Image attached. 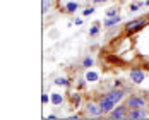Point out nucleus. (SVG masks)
<instances>
[{
    "mask_svg": "<svg viewBox=\"0 0 149 120\" xmlns=\"http://www.w3.org/2000/svg\"><path fill=\"white\" fill-rule=\"evenodd\" d=\"M46 9H48V3H46V2H45V3H43V14H45V12H46Z\"/></svg>",
    "mask_w": 149,
    "mask_h": 120,
    "instance_id": "nucleus-21",
    "label": "nucleus"
},
{
    "mask_svg": "<svg viewBox=\"0 0 149 120\" xmlns=\"http://www.w3.org/2000/svg\"><path fill=\"white\" fill-rule=\"evenodd\" d=\"M98 31H100V27H98V26H93V27H91V31H89V34H91V36H96V34H98Z\"/></svg>",
    "mask_w": 149,
    "mask_h": 120,
    "instance_id": "nucleus-17",
    "label": "nucleus"
},
{
    "mask_svg": "<svg viewBox=\"0 0 149 120\" xmlns=\"http://www.w3.org/2000/svg\"><path fill=\"white\" fill-rule=\"evenodd\" d=\"M100 107H101V110H103V113H106V112H112L113 110V107H115V103L105 95L101 100H100Z\"/></svg>",
    "mask_w": 149,
    "mask_h": 120,
    "instance_id": "nucleus-3",
    "label": "nucleus"
},
{
    "mask_svg": "<svg viewBox=\"0 0 149 120\" xmlns=\"http://www.w3.org/2000/svg\"><path fill=\"white\" fill-rule=\"evenodd\" d=\"M70 100H72V103H76V105H79V101H81L79 95H72V96H70Z\"/></svg>",
    "mask_w": 149,
    "mask_h": 120,
    "instance_id": "nucleus-18",
    "label": "nucleus"
},
{
    "mask_svg": "<svg viewBox=\"0 0 149 120\" xmlns=\"http://www.w3.org/2000/svg\"><path fill=\"white\" fill-rule=\"evenodd\" d=\"M127 117L129 119H148V113L144 110H141V108H132Z\"/></svg>",
    "mask_w": 149,
    "mask_h": 120,
    "instance_id": "nucleus-7",
    "label": "nucleus"
},
{
    "mask_svg": "<svg viewBox=\"0 0 149 120\" xmlns=\"http://www.w3.org/2000/svg\"><path fill=\"white\" fill-rule=\"evenodd\" d=\"M55 84H58V86H69V81L65 77H58V79H55Z\"/></svg>",
    "mask_w": 149,
    "mask_h": 120,
    "instance_id": "nucleus-13",
    "label": "nucleus"
},
{
    "mask_svg": "<svg viewBox=\"0 0 149 120\" xmlns=\"http://www.w3.org/2000/svg\"><path fill=\"white\" fill-rule=\"evenodd\" d=\"M127 107H129L130 110H132V108H142V107H144V100L139 98V96H132V98H129Z\"/></svg>",
    "mask_w": 149,
    "mask_h": 120,
    "instance_id": "nucleus-4",
    "label": "nucleus"
},
{
    "mask_svg": "<svg viewBox=\"0 0 149 120\" xmlns=\"http://www.w3.org/2000/svg\"><path fill=\"white\" fill-rule=\"evenodd\" d=\"M122 19H120V15H113V17H106V21L103 22V26L105 27H112V26H117L118 22H120Z\"/></svg>",
    "mask_w": 149,
    "mask_h": 120,
    "instance_id": "nucleus-9",
    "label": "nucleus"
},
{
    "mask_svg": "<svg viewBox=\"0 0 149 120\" xmlns=\"http://www.w3.org/2000/svg\"><path fill=\"white\" fill-rule=\"evenodd\" d=\"M144 5H149V0H146V2H144Z\"/></svg>",
    "mask_w": 149,
    "mask_h": 120,
    "instance_id": "nucleus-23",
    "label": "nucleus"
},
{
    "mask_svg": "<svg viewBox=\"0 0 149 120\" xmlns=\"http://www.w3.org/2000/svg\"><path fill=\"white\" fill-rule=\"evenodd\" d=\"M106 96H108L113 103H118V101H122V98H124V91H122V89H113V91H110Z\"/></svg>",
    "mask_w": 149,
    "mask_h": 120,
    "instance_id": "nucleus-6",
    "label": "nucleus"
},
{
    "mask_svg": "<svg viewBox=\"0 0 149 120\" xmlns=\"http://www.w3.org/2000/svg\"><path fill=\"white\" fill-rule=\"evenodd\" d=\"M144 26H146V21L144 19H136V21H130L125 29H127V33H136V31L142 29Z\"/></svg>",
    "mask_w": 149,
    "mask_h": 120,
    "instance_id": "nucleus-1",
    "label": "nucleus"
},
{
    "mask_svg": "<svg viewBox=\"0 0 149 120\" xmlns=\"http://www.w3.org/2000/svg\"><path fill=\"white\" fill-rule=\"evenodd\" d=\"M141 5H144V2H137V3H132V5H130V10H132V12H136V10H137V9L141 7Z\"/></svg>",
    "mask_w": 149,
    "mask_h": 120,
    "instance_id": "nucleus-15",
    "label": "nucleus"
},
{
    "mask_svg": "<svg viewBox=\"0 0 149 120\" xmlns=\"http://www.w3.org/2000/svg\"><path fill=\"white\" fill-rule=\"evenodd\" d=\"M41 101H43V103H48V95H43V96H41Z\"/></svg>",
    "mask_w": 149,
    "mask_h": 120,
    "instance_id": "nucleus-20",
    "label": "nucleus"
},
{
    "mask_svg": "<svg viewBox=\"0 0 149 120\" xmlns=\"http://www.w3.org/2000/svg\"><path fill=\"white\" fill-rule=\"evenodd\" d=\"M98 72H94V70H88L86 72V81H89V82H96L98 81Z\"/></svg>",
    "mask_w": 149,
    "mask_h": 120,
    "instance_id": "nucleus-11",
    "label": "nucleus"
},
{
    "mask_svg": "<svg viewBox=\"0 0 149 120\" xmlns=\"http://www.w3.org/2000/svg\"><path fill=\"white\" fill-rule=\"evenodd\" d=\"M94 3H103V2H106V0H93Z\"/></svg>",
    "mask_w": 149,
    "mask_h": 120,
    "instance_id": "nucleus-22",
    "label": "nucleus"
},
{
    "mask_svg": "<svg viewBox=\"0 0 149 120\" xmlns=\"http://www.w3.org/2000/svg\"><path fill=\"white\" fill-rule=\"evenodd\" d=\"M93 64H94V60H93L91 57H86V58H84V62H82V65H84V67H88V69H89Z\"/></svg>",
    "mask_w": 149,
    "mask_h": 120,
    "instance_id": "nucleus-14",
    "label": "nucleus"
},
{
    "mask_svg": "<svg viewBox=\"0 0 149 120\" xmlns=\"http://www.w3.org/2000/svg\"><path fill=\"white\" fill-rule=\"evenodd\" d=\"M88 112L91 113V115H94V117H98V115H101L103 113V110H101V107L100 105H94V103H88Z\"/></svg>",
    "mask_w": 149,
    "mask_h": 120,
    "instance_id": "nucleus-8",
    "label": "nucleus"
},
{
    "mask_svg": "<svg viewBox=\"0 0 149 120\" xmlns=\"http://www.w3.org/2000/svg\"><path fill=\"white\" fill-rule=\"evenodd\" d=\"M127 113H125V107H117L110 112V119H125Z\"/></svg>",
    "mask_w": 149,
    "mask_h": 120,
    "instance_id": "nucleus-5",
    "label": "nucleus"
},
{
    "mask_svg": "<svg viewBox=\"0 0 149 120\" xmlns=\"http://www.w3.org/2000/svg\"><path fill=\"white\" fill-rule=\"evenodd\" d=\"M113 15H117V10H115V9L106 10V17H113Z\"/></svg>",
    "mask_w": 149,
    "mask_h": 120,
    "instance_id": "nucleus-19",
    "label": "nucleus"
},
{
    "mask_svg": "<svg viewBox=\"0 0 149 120\" xmlns=\"http://www.w3.org/2000/svg\"><path fill=\"white\" fill-rule=\"evenodd\" d=\"M144 77H146V74H144L141 69H132V70H130V81H132V82L141 84V82L144 81Z\"/></svg>",
    "mask_w": 149,
    "mask_h": 120,
    "instance_id": "nucleus-2",
    "label": "nucleus"
},
{
    "mask_svg": "<svg viewBox=\"0 0 149 120\" xmlns=\"http://www.w3.org/2000/svg\"><path fill=\"white\" fill-rule=\"evenodd\" d=\"M148 107H149V105H148Z\"/></svg>",
    "mask_w": 149,
    "mask_h": 120,
    "instance_id": "nucleus-24",
    "label": "nucleus"
},
{
    "mask_svg": "<svg viewBox=\"0 0 149 120\" xmlns=\"http://www.w3.org/2000/svg\"><path fill=\"white\" fill-rule=\"evenodd\" d=\"M77 9H79V3H77V2H69V3L65 5V10H67V12H76Z\"/></svg>",
    "mask_w": 149,
    "mask_h": 120,
    "instance_id": "nucleus-12",
    "label": "nucleus"
},
{
    "mask_svg": "<svg viewBox=\"0 0 149 120\" xmlns=\"http://www.w3.org/2000/svg\"><path fill=\"white\" fill-rule=\"evenodd\" d=\"M50 101H51L55 107H58V105H62V101H63V96H62V95H58V93H51V96H50Z\"/></svg>",
    "mask_w": 149,
    "mask_h": 120,
    "instance_id": "nucleus-10",
    "label": "nucleus"
},
{
    "mask_svg": "<svg viewBox=\"0 0 149 120\" xmlns=\"http://www.w3.org/2000/svg\"><path fill=\"white\" fill-rule=\"evenodd\" d=\"M94 12V7H88V9H84V12H82V15L86 17V15H91Z\"/></svg>",
    "mask_w": 149,
    "mask_h": 120,
    "instance_id": "nucleus-16",
    "label": "nucleus"
}]
</instances>
